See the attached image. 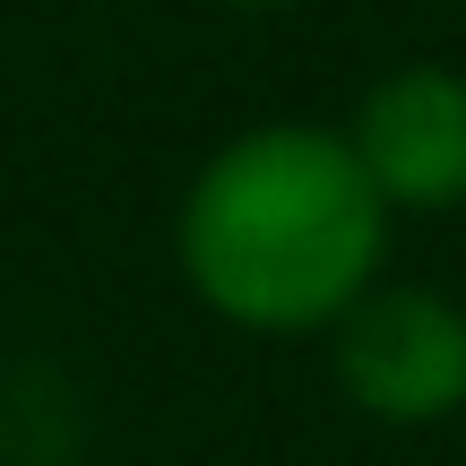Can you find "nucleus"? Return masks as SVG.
I'll list each match as a JSON object with an SVG mask.
<instances>
[{"instance_id": "4", "label": "nucleus", "mask_w": 466, "mask_h": 466, "mask_svg": "<svg viewBox=\"0 0 466 466\" xmlns=\"http://www.w3.org/2000/svg\"><path fill=\"white\" fill-rule=\"evenodd\" d=\"M217 9H294V0H217Z\"/></svg>"}, {"instance_id": "1", "label": "nucleus", "mask_w": 466, "mask_h": 466, "mask_svg": "<svg viewBox=\"0 0 466 466\" xmlns=\"http://www.w3.org/2000/svg\"><path fill=\"white\" fill-rule=\"evenodd\" d=\"M182 277L225 329L311 337L380 285L389 208L354 165L346 130L268 121L225 138L182 190Z\"/></svg>"}, {"instance_id": "2", "label": "nucleus", "mask_w": 466, "mask_h": 466, "mask_svg": "<svg viewBox=\"0 0 466 466\" xmlns=\"http://www.w3.org/2000/svg\"><path fill=\"white\" fill-rule=\"evenodd\" d=\"M329 371L371 423H441L466 406V311L432 285H371L329 319Z\"/></svg>"}, {"instance_id": "3", "label": "nucleus", "mask_w": 466, "mask_h": 466, "mask_svg": "<svg viewBox=\"0 0 466 466\" xmlns=\"http://www.w3.org/2000/svg\"><path fill=\"white\" fill-rule=\"evenodd\" d=\"M346 147L371 173L380 208H415V217L466 208V78L441 61H406L371 78Z\"/></svg>"}]
</instances>
